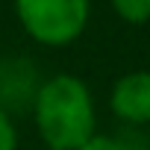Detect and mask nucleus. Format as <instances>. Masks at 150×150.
<instances>
[{
	"instance_id": "1",
	"label": "nucleus",
	"mask_w": 150,
	"mask_h": 150,
	"mask_svg": "<svg viewBox=\"0 0 150 150\" xmlns=\"http://www.w3.org/2000/svg\"><path fill=\"white\" fill-rule=\"evenodd\" d=\"M35 127L47 150H80L97 127L88 86L74 74H56L35 94Z\"/></svg>"
},
{
	"instance_id": "2",
	"label": "nucleus",
	"mask_w": 150,
	"mask_h": 150,
	"mask_svg": "<svg viewBox=\"0 0 150 150\" xmlns=\"http://www.w3.org/2000/svg\"><path fill=\"white\" fill-rule=\"evenodd\" d=\"M15 15L30 38L44 47L77 41L88 24V0H15Z\"/></svg>"
},
{
	"instance_id": "3",
	"label": "nucleus",
	"mask_w": 150,
	"mask_h": 150,
	"mask_svg": "<svg viewBox=\"0 0 150 150\" xmlns=\"http://www.w3.org/2000/svg\"><path fill=\"white\" fill-rule=\"evenodd\" d=\"M112 112L127 124H150V71H129L112 86Z\"/></svg>"
},
{
	"instance_id": "4",
	"label": "nucleus",
	"mask_w": 150,
	"mask_h": 150,
	"mask_svg": "<svg viewBox=\"0 0 150 150\" xmlns=\"http://www.w3.org/2000/svg\"><path fill=\"white\" fill-rule=\"evenodd\" d=\"M112 9L118 12L121 21L135 24V27L150 21V0H112Z\"/></svg>"
},
{
	"instance_id": "5",
	"label": "nucleus",
	"mask_w": 150,
	"mask_h": 150,
	"mask_svg": "<svg viewBox=\"0 0 150 150\" xmlns=\"http://www.w3.org/2000/svg\"><path fill=\"white\" fill-rule=\"evenodd\" d=\"M0 150H18V129L3 109H0Z\"/></svg>"
},
{
	"instance_id": "6",
	"label": "nucleus",
	"mask_w": 150,
	"mask_h": 150,
	"mask_svg": "<svg viewBox=\"0 0 150 150\" xmlns=\"http://www.w3.org/2000/svg\"><path fill=\"white\" fill-rule=\"evenodd\" d=\"M80 150H124V144H121L118 138H112V135H97V132H94Z\"/></svg>"
}]
</instances>
